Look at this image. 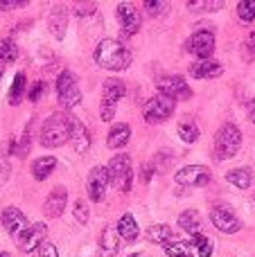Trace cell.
<instances>
[{"mask_svg": "<svg viewBox=\"0 0 255 257\" xmlns=\"http://www.w3.org/2000/svg\"><path fill=\"white\" fill-rule=\"evenodd\" d=\"M66 203H68V190L63 185L54 187L52 192L48 194V199H45L43 203V212L48 219H57L63 214V210H66Z\"/></svg>", "mask_w": 255, "mask_h": 257, "instance_id": "obj_16", "label": "cell"}, {"mask_svg": "<svg viewBox=\"0 0 255 257\" xmlns=\"http://www.w3.org/2000/svg\"><path fill=\"white\" fill-rule=\"evenodd\" d=\"M45 235H48V228H45V223H34V226H30L16 239L18 241V248H21L23 253H34V250L41 248V244L45 241Z\"/></svg>", "mask_w": 255, "mask_h": 257, "instance_id": "obj_12", "label": "cell"}, {"mask_svg": "<svg viewBox=\"0 0 255 257\" xmlns=\"http://www.w3.org/2000/svg\"><path fill=\"white\" fill-rule=\"evenodd\" d=\"M3 226L14 239H18V237L30 228L27 226V217L18 208H14V205H9V208L3 210Z\"/></svg>", "mask_w": 255, "mask_h": 257, "instance_id": "obj_13", "label": "cell"}, {"mask_svg": "<svg viewBox=\"0 0 255 257\" xmlns=\"http://www.w3.org/2000/svg\"><path fill=\"white\" fill-rule=\"evenodd\" d=\"M72 133V117L63 115V113H54L43 122L41 128V145L52 149V147H61L70 140Z\"/></svg>", "mask_w": 255, "mask_h": 257, "instance_id": "obj_2", "label": "cell"}, {"mask_svg": "<svg viewBox=\"0 0 255 257\" xmlns=\"http://www.w3.org/2000/svg\"><path fill=\"white\" fill-rule=\"evenodd\" d=\"M72 214H75V219L81 223V226L88 223V210H86L84 201H75V205H72Z\"/></svg>", "mask_w": 255, "mask_h": 257, "instance_id": "obj_35", "label": "cell"}, {"mask_svg": "<svg viewBox=\"0 0 255 257\" xmlns=\"http://www.w3.org/2000/svg\"><path fill=\"white\" fill-rule=\"evenodd\" d=\"M18 59V48L12 39L0 41V61L3 63H14Z\"/></svg>", "mask_w": 255, "mask_h": 257, "instance_id": "obj_28", "label": "cell"}, {"mask_svg": "<svg viewBox=\"0 0 255 257\" xmlns=\"http://www.w3.org/2000/svg\"><path fill=\"white\" fill-rule=\"evenodd\" d=\"M210 221L217 230L226 232V235H235V232H239V228H242V221L235 217L233 208L226 203H219L210 210Z\"/></svg>", "mask_w": 255, "mask_h": 257, "instance_id": "obj_7", "label": "cell"}, {"mask_svg": "<svg viewBox=\"0 0 255 257\" xmlns=\"http://www.w3.org/2000/svg\"><path fill=\"white\" fill-rule=\"evenodd\" d=\"M179 136H181V140H183V142H188V145H192V142L199 138V126L194 124L192 120H185V122H181V124H179Z\"/></svg>", "mask_w": 255, "mask_h": 257, "instance_id": "obj_30", "label": "cell"}, {"mask_svg": "<svg viewBox=\"0 0 255 257\" xmlns=\"http://www.w3.org/2000/svg\"><path fill=\"white\" fill-rule=\"evenodd\" d=\"M108 181L117 187L120 192L131 190V178H134V169H131V158L129 156H113L111 163L106 167Z\"/></svg>", "mask_w": 255, "mask_h": 257, "instance_id": "obj_5", "label": "cell"}, {"mask_svg": "<svg viewBox=\"0 0 255 257\" xmlns=\"http://www.w3.org/2000/svg\"><path fill=\"white\" fill-rule=\"evenodd\" d=\"M188 50L199 59H208L215 52V34L210 30H199L190 36L188 41Z\"/></svg>", "mask_w": 255, "mask_h": 257, "instance_id": "obj_11", "label": "cell"}, {"mask_svg": "<svg viewBox=\"0 0 255 257\" xmlns=\"http://www.w3.org/2000/svg\"><path fill=\"white\" fill-rule=\"evenodd\" d=\"M174 108H176L174 99L165 97V95H156V97H152L145 104L143 115L147 122H165L174 115Z\"/></svg>", "mask_w": 255, "mask_h": 257, "instance_id": "obj_8", "label": "cell"}, {"mask_svg": "<svg viewBox=\"0 0 255 257\" xmlns=\"http://www.w3.org/2000/svg\"><path fill=\"white\" fill-rule=\"evenodd\" d=\"M117 232H120V237H122V239H126V241L138 239L140 230H138V223H136L134 214H129V212L122 214L120 221H117Z\"/></svg>", "mask_w": 255, "mask_h": 257, "instance_id": "obj_22", "label": "cell"}, {"mask_svg": "<svg viewBox=\"0 0 255 257\" xmlns=\"http://www.w3.org/2000/svg\"><path fill=\"white\" fill-rule=\"evenodd\" d=\"M174 178L181 187H203L210 183V169L203 165H188V167H181Z\"/></svg>", "mask_w": 255, "mask_h": 257, "instance_id": "obj_9", "label": "cell"}, {"mask_svg": "<svg viewBox=\"0 0 255 257\" xmlns=\"http://www.w3.org/2000/svg\"><path fill=\"white\" fill-rule=\"evenodd\" d=\"M239 147H242V131H239V126H235L228 122V124H224L219 131H217L215 151L221 160L233 158V156L239 151Z\"/></svg>", "mask_w": 255, "mask_h": 257, "instance_id": "obj_3", "label": "cell"}, {"mask_svg": "<svg viewBox=\"0 0 255 257\" xmlns=\"http://www.w3.org/2000/svg\"><path fill=\"white\" fill-rule=\"evenodd\" d=\"M0 257H12V255H9V253H0Z\"/></svg>", "mask_w": 255, "mask_h": 257, "instance_id": "obj_44", "label": "cell"}, {"mask_svg": "<svg viewBox=\"0 0 255 257\" xmlns=\"http://www.w3.org/2000/svg\"><path fill=\"white\" fill-rule=\"evenodd\" d=\"M190 9H201V12H217V9L224 7V3L221 0H190L188 3Z\"/></svg>", "mask_w": 255, "mask_h": 257, "instance_id": "obj_34", "label": "cell"}, {"mask_svg": "<svg viewBox=\"0 0 255 257\" xmlns=\"http://www.w3.org/2000/svg\"><path fill=\"white\" fill-rule=\"evenodd\" d=\"M70 140H72V149H75L77 154H86V151L90 149V133H88V128L77 120V117H72Z\"/></svg>", "mask_w": 255, "mask_h": 257, "instance_id": "obj_18", "label": "cell"}, {"mask_svg": "<svg viewBox=\"0 0 255 257\" xmlns=\"http://www.w3.org/2000/svg\"><path fill=\"white\" fill-rule=\"evenodd\" d=\"M237 16L246 23L255 21V0H242V3H237Z\"/></svg>", "mask_w": 255, "mask_h": 257, "instance_id": "obj_33", "label": "cell"}, {"mask_svg": "<svg viewBox=\"0 0 255 257\" xmlns=\"http://www.w3.org/2000/svg\"><path fill=\"white\" fill-rule=\"evenodd\" d=\"M88 196L90 201H95V203H99V201H104V196H106V187H108V172L106 167H95L93 172H90L88 176Z\"/></svg>", "mask_w": 255, "mask_h": 257, "instance_id": "obj_15", "label": "cell"}, {"mask_svg": "<svg viewBox=\"0 0 255 257\" xmlns=\"http://www.w3.org/2000/svg\"><path fill=\"white\" fill-rule=\"evenodd\" d=\"M163 250L170 257H190L192 255V248H190V244H185V241H167V244L163 246Z\"/></svg>", "mask_w": 255, "mask_h": 257, "instance_id": "obj_29", "label": "cell"}, {"mask_svg": "<svg viewBox=\"0 0 255 257\" xmlns=\"http://www.w3.org/2000/svg\"><path fill=\"white\" fill-rule=\"evenodd\" d=\"M226 181L233 183V185L239 187V190H248L253 183V176L248 169H230V172L226 174Z\"/></svg>", "mask_w": 255, "mask_h": 257, "instance_id": "obj_26", "label": "cell"}, {"mask_svg": "<svg viewBox=\"0 0 255 257\" xmlns=\"http://www.w3.org/2000/svg\"><path fill=\"white\" fill-rule=\"evenodd\" d=\"M129 140H131V126L129 124H115L111 131H108L106 147L108 149H122V147H126Z\"/></svg>", "mask_w": 255, "mask_h": 257, "instance_id": "obj_19", "label": "cell"}, {"mask_svg": "<svg viewBox=\"0 0 255 257\" xmlns=\"http://www.w3.org/2000/svg\"><path fill=\"white\" fill-rule=\"evenodd\" d=\"M147 239L152 244H163L165 246L167 241L172 239V228L165 226V223H156V226L147 228Z\"/></svg>", "mask_w": 255, "mask_h": 257, "instance_id": "obj_25", "label": "cell"}, {"mask_svg": "<svg viewBox=\"0 0 255 257\" xmlns=\"http://www.w3.org/2000/svg\"><path fill=\"white\" fill-rule=\"evenodd\" d=\"M126 95V86L120 79H106L104 81V90H102V106H99V115L104 122H111L115 115V106L117 99H122Z\"/></svg>", "mask_w": 255, "mask_h": 257, "instance_id": "obj_4", "label": "cell"}, {"mask_svg": "<svg viewBox=\"0 0 255 257\" xmlns=\"http://www.w3.org/2000/svg\"><path fill=\"white\" fill-rule=\"evenodd\" d=\"M9 174H12V165L7 158H0V187L9 181Z\"/></svg>", "mask_w": 255, "mask_h": 257, "instance_id": "obj_38", "label": "cell"}, {"mask_svg": "<svg viewBox=\"0 0 255 257\" xmlns=\"http://www.w3.org/2000/svg\"><path fill=\"white\" fill-rule=\"evenodd\" d=\"M179 226L192 237L201 235V214H199L197 210H185L179 217Z\"/></svg>", "mask_w": 255, "mask_h": 257, "instance_id": "obj_20", "label": "cell"}, {"mask_svg": "<svg viewBox=\"0 0 255 257\" xmlns=\"http://www.w3.org/2000/svg\"><path fill=\"white\" fill-rule=\"evenodd\" d=\"M25 3H16V0H0V9H18Z\"/></svg>", "mask_w": 255, "mask_h": 257, "instance_id": "obj_41", "label": "cell"}, {"mask_svg": "<svg viewBox=\"0 0 255 257\" xmlns=\"http://www.w3.org/2000/svg\"><path fill=\"white\" fill-rule=\"evenodd\" d=\"M23 95H25V75H23V72H18V75L14 77V84H12V88H9V95H7L9 104H12V106H16V104L23 99Z\"/></svg>", "mask_w": 255, "mask_h": 257, "instance_id": "obj_27", "label": "cell"}, {"mask_svg": "<svg viewBox=\"0 0 255 257\" xmlns=\"http://www.w3.org/2000/svg\"><path fill=\"white\" fill-rule=\"evenodd\" d=\"M0 77H3V61H0Z\"/></svg>", "mask_w": 255, "mask_h": 257, "instance_id": "obj_45", "label": "cell"}, {"mask_svg": "<svg viewBox=\"0 0 255 257\" xmlns=\"http://www.w3.org/2000/svg\"><path fill=\"white\" fill-rule=\"evenodd\" d=\"M43 93H45V84L43 81H36L30 88V93H27V99H30V102H39V99L43 97Z\"/></svg>", "mask_w": 255, "mask_h": 257, "instance_id": "obj_36", "label": "cell"}, {"mask_svg": "<svg viewBox=\"0 0 255 257\" xmlns=\"http://www.w3.org/2000/svg\"><path fill=\"white\" fill-rule=\"evenodd\" d=\"M248 115H251V120L255 122V97H253V102H251V106H248Z\"/></svg>", "mask_w": 255, "mask_h": 257, "instance_id": "obj_42", "label": "cell"}, {"mask_svg": "<svg viewBox=\"0 0 255 257\" xmlns=\"http://www.w3.org/2000/svg\"><path fill=\"white\" fill-rule=\"evenodd\" d=\"M251 50H253V54H255V32H251Z\"/></svg>", "mask_w": 255, "mask_h": 257, "instance_id": "obj_43", "label": "cell"}, {"mask_svg": "<svg viewBox=\"0 0 255 257\" xmlns=\"http://www.w3.org/2000/svg\"><path fill=\"white\" fill-rule=\"evenodd\" d=\"M154 172H156V165H154V163L143 165V167H140V181L149 183V181H152V176H154Z\"/></svg>", "mask_w": 255, "mask_h": 257, "instance_id": "obj_40", "label": "cell"}, {"mask_svg": "<svg viewBox=\"0 0 255 257\" xmlns=\"http://www.w3.org/2000/svg\"><path fill=\"white\" fill-rule=\"evenodd\" d=\"M95 63L104 70H126L131 66V50L117 39H104L95 48Z\"/></svg>", "mask_w": 255, "mask_h": 257, "instance_id": "obj_1", "label": "cell"}, {"mask_svg": "<svg viewBox=\"0 0 255 257\" xmlns=\"http://www.w3.org/2000/svg\"><path fill=\"white\" fill-rule=\"evenodd\" d=\"M57 97L66 108H72L81 102V90L77 86V79L70 70H63L57 77Z\"/></svg>", "mask_w": 255, "mask_h": 257, "instance_id": "obj_6", "label": "cell"}, {"mask_svg": "<svg viewBox=\"0 0 255 257\" xmlns=\"http://www.w3.org/2000/svg\"><path fill=\"white\" fill-rule=\"evenodd\" d=\"M224 72V66L219 61H197L190 66V75L194 79H217Z\"/></svg>", "mask_w": 255, "mask_h": 257, "instance_id": "obj_17", "label": "cell"}, {"mask_svg": "<svg viewBox=\"0 0 255 257\" xmlns=\"http://www.w3.org/2000/svg\"><path fill=\"white\" fill-rule=\"evenodd\" d=\"M163 9H165V3H156V0H147L145 3V12L149 16H158V14H163Z\"/></svg>", "mask_w": 255, "mask_h": 257, "instance_id": "obj_37", "label": "cell"}, {"mask_svg": "<svg viewBox=\"0 0 255 257\" xmlns=\"http://www.w3.org/2000/svg\"><path fill=\"white\" fill-rule=\"evenodd\" d=\"M117 21H120V27L124 34H136L140 30V23H143V16L140 12L129 3H120L117 5Z\"/></svg>", "mask_w": 255, "mask_h": 257, "instance_id": "obj_14", "label": "cell"}, {"mask_svg": "<svg viewBox=\"0 0 255 257\" xmlns=\"http://www.w3.org/2000/svg\"><path fill=\"white\" fill-rule=\"evenodd\" d=\"M66 25H68V14L63 12V9H54V12L50 14V32H52L57 39H63Z\"/></svg>", "mask_w": 255, "mask_h": 257, "instance_id": "obj_24", "label": "cell"}, {"mask_svg": "<svg viewBox=\"0 0 255 257\" xmlns=\"http://www.w3.org/2000/svg\"><path fill=\"white\" fill-rule=\"evenodd\" d=\"M99 246L106 255H115L117 248H120V232L117 228H104L102 237H99Z\"/></svg>", "mask_w": 255, "mask_h": 257, "instance_id": "obj_23", "label": "cell"}, {"mask_svg": "<svg viewBox=\"0 0 255 257\" xmlns=\"http://www.w3.org/2000/svg\"><path fill=\"white\" fill-rule=\"evenodd\" d=\"M39 257H59V250L54 244H50V241H43L39 248Z\"/></svg>", "mask_w": 255, "mask_h": 257, "instance_id": "obj_39", "label": "cell"}, {"mask_svg": "<svg viewBox=\"0 0 255 257\" xmlns=\"http://www.w3.org/2000/svg\"><path fill=\"white\" fill-rule=\"evenodd\" d=\"M54 167H57V158H54V156L36 158L34 163H32V176H34L36 181H45V178L54 172Z\"/></svg>", "mask_w": 255, "mask_h": 257, "instance_id": "obj_21", "label": "cell"}, {"mask_svg": "<svg viewBox=\"0 0 255 257\" xmlns=\"http://www.w3.org/2000/svg\"><path fill=\"white\" fill-rule=\"evenodd\" d=\"M30 133H32V126H27L25 128V133H23L21 138H18L16 142H14V147H12V151L18 156V158H23V156L30 151V145H32V138H30Z\"/></svg>", "mask_w": 255, "mask_h": 257, "instance_id": "obj_32", "label": "cell"}, {"mask_svg": "<svg viewBox=\"0 0 255 257\" xmlns=\"http://www.w3.org/2000/svg\"><path fill=\"white\" fill-rule=\"evenodd\" d=\"M192 246H194V253H197L199 257H210L212 255V241L208 239L206 235L192 237Z\"/></svg>", "mask_w": 255, "mask_h": 257, "instance_id": "obj_31", "label": "cell"}, {"mask_svg": "<svg viewBox=\"0 0 255 257\" xmlns=\"http://www.w3.org/2000/svg\"><path fill=\"white\" fill-rule=\"evenodd\" d=\"M158 95H165L170 99H190L192 97V90L185 84L183 77L179 75H165L158 79Z\"/></svg>", "mask_w": 255, "mask_h": 257, "instance_id": "obj_10", "label": "cell"}]
</instances>
